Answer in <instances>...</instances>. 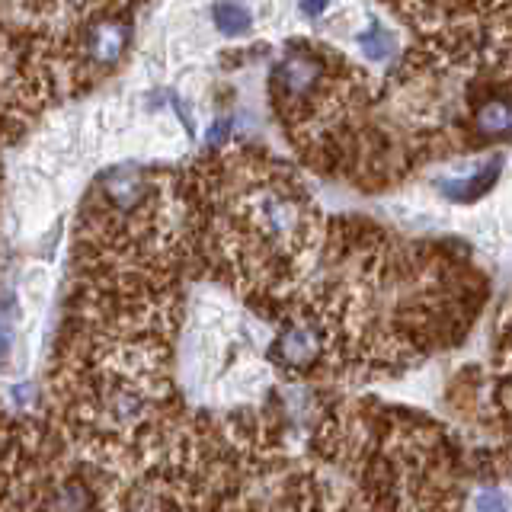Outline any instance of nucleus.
I'll return each instance as SVG.
<instances>
[{"label":"nucleus","instance_id":"obj_1","mask_svg":"<svg viewBox=\"0 0 512 512\" xmlns=\"http://www.w3.org/2000/svg\"><path fill=\"white\" fill-rule=\"evenodd\" d=\"M244 237L253 250L263 247V263L292 260L311 237V218L288 189L263 186L244 202Z\"/></svg>","mask_w":512,"mask_h":512},{"label":"nucleus","instance_id":"obj_2","mask_svg":"<svg viewBox=\"0 0 512 512\" xmlns=\"http://www.w3.org/2000/svg\"><path fill=\"white\" fill-rule=\"evenodd\" d=\"M324 61L314 52H295L276 64V74H272V84L285 96V100H304L317 90V84L324 80Z\"/></svg>","mask_w":512,"mask_h":512},{"label":"nucleus","instance_id":"obj_3","mask_svg":"<svg viewBox=\"0 0 512 512\" xmlns=\"http://www.w3.org/2000/svg\"><path fill=\"white\" fill-rule=\"evenodd\" d=\"M128 23L125 20H100L90 32H87V55L93 64H103V68H112L128 48Z\"/></svg>","mask_w":512,"mask_h":512},{"label":"nucleus","instance_id":"obj_4","mask_svg":"<svg viewBox=\"0 0 512 512\" xmlns=\"http://www.w3.org/2000/svg\"><path fill=\"white\" fill-rule=\"evenodd\" d=\"M496 173H500V157H496L493 164L477 167L471 176H461V180H442L439 186H442V192L452 202H474V199H480L493 186Z\"/></svg>","mask_w":512,"mask_h":512},{"label":"nucleus","instance_id":"obj_5","mask_svg":"<svg viewBox=\"0 0 512 512\" xmlns=\"http://www.w3.org/2000/svg\"><path fill=\"white\" fill-rule=\"evenodd\" d=\"M212 23L221 36H231V39H240L247 36L253 29V13L244 0H215L212 7Z\"/></svg>","mask_w":512,"mask_h":512},{"label":"nucleus","instance_id":"obj_6","mask_svg":"<svg viewBox=\"0 0 512 512\" xmlns=\"http://www.w3.org/2000/svg\"><path fill=\"white\" fill-rule=\"evenodd\" d=\"M477 128L487 138H506L512 128V109L509 100H490L477 109Z\"/></svg>","mask_w":512,"mask_h":512},{"label":"nucleus","instance_id":"obj_7","mask_svg":"<svg viewBox=\"0 0 512 512\" xmlns=\"http://www.w3.org/2000/svg\"><path fill=\"white\" fill-rule=\"evenodd\" d=\"M16 304L7 301L0 304V372L10 368V356H13V346H16Z\"/></svg>","mask_w":512,"mask_h":512},{"label":"nucleus","instance_id":"obj_8","mask_svg":"<svg viewBox=\"0 0 512 512\" xmlns=\"http://www.w3.org/2000/svg\"><path fill=\"white\" fill-rule=\"evenodd\" d=\"M359 48H362V55L365 58H372V61H384L391 52V36L384 32L378 23L368 26L362 36H359Z\"/></svg>","mask_w":512,"mask_h":512},{"label":"nucleus","instance_id":"obj_9","mask_svg":"<svg viewBox=\"0 0 512 512\" xmlns=\"http://www.w3.org/2000/svg\"><path fill=\"white\" fill-rule=\"evenodd\" d=\"M330 4H333V0H298L301 13L311 16V20H320V16L330 10Z\"/></svg>","mask_w":512,"mask_h":512}]
</instances>
